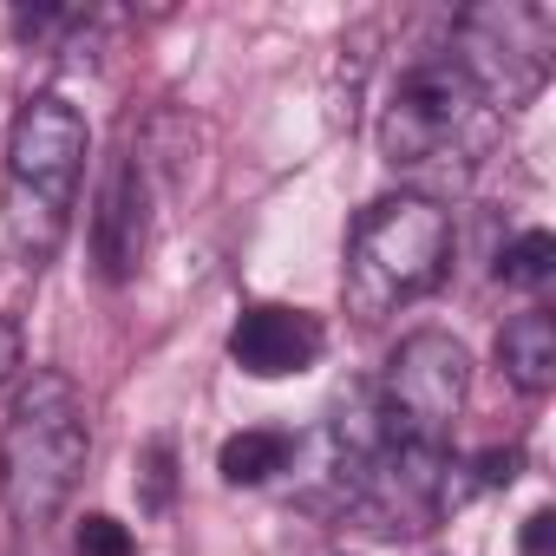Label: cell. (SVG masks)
Listing matches in <instances>:
<instances>
[{
  "mask_svg": "<svg viewBox=\"0 0 556 556\" xmlns=\"http://www.w3.org/2000/svg\"><path fill=\"white\" fill-rule=\"evenodd\" d=\"M86 151H92V131L79 105H66L60 92H40L21 105L8 131V170H0V229H8L27 268H47L60 255L79 203Z\"/></svg>",
  "mask_w": 556,
  "mask_h": 556,
  "instance_id": "obj_1",
  "label": "cell"
},
{
  "mask_svg": "<svg viewBox=\"0 0 556 556\" xmlns=\"http://www.w3.org/2000/svg\"><path fill=\"white\" fill-rule=\"evenodd\" d=\"M497 138V112L458 73L452 53H426L400 73L380 105V157L413 184H458L484 164Z\"/></svg>",
  "mask_w": 556,
  "mask_h": 556,
  "instance_id": "obj_2",
  "label": "cell"
},
{
  "mask_svg": "<svg viewBox=\"0 0 556 556\" xmlns=\"http://www.w3.org/2000/svg\"><path fill=\"white\" fill-rule=\"evenodd\" d=\"M86 458H92V426H86V400L66 374L40 367L14 406H8V426H0V504L21 530H47L73 484L86 478Z\"/></svg>",
  "mask_w": 556,
  "mask_h": 556,
  "instance_id": "obj_3",
  "label": "cell"
},
{
  "mask_svg": "<svg viewBox=\"0 0 556 556\" xmlns=\"http://www.w3.org/2000/svg\"><path fill=\"white\" fill-rule=\"evenodd\" d=\"M452 275V216L426 190H400L361 210L348 236V308L361 321H387L426 302Z\"/></svg>",
  "mask_w": 556,
  "mask_h": 556,
  "instance_id": "obj_4",
  "label": "cell"
},
{
  "mask_svg": "<svg viewBox=\"0 0 556 556\" xmlns=\"http://www.w3.org/2000/svg\"><path fill=\"white\" fill-rule=\"evenodd\" d=\"M556 53V14L530 0H491L452 21V60L484 92L491 112H517L543 92Z\"/></svg>",
  "mask_w": 556,
  "mask_h": 556,
  "instance_id": "obj_5",
  "label": "cell"
},
{
  "mask_svg": "<svg viewBox=\"0 0 556 556\" xmlns=\"http://www.w3.org/2000/svg\"><path fill=\"white\" fill-rule=\"evenodd\" d=\"M380 426L393 445H426V452H445L452 445V426L471 400V354L465 341H452L445 328H419L393 348L380 387Z\"/></svg>",
  "mask_w": 556,
  "mask_h": 556,
  "instance_id": "obj_6",
  "label": "cell"
},
{
  "mask_svg": "<svg viewBox=\"0 0 556 556\" xmlns=\"http://www.w3.org/2000/svg\"><path fill=\"white\" fill-rule=\"evenodd\" d=\"M144 249H151V190H144V164L125 151L112 157L92 203V262L105 282H131L144 268Z\"/></svg>",
  "mask_w": 556,
  "mask_h": 556,
  "instance_id": "obj_7",
  "label": "cell"
},
{
  "mask_svg": "<svg viewBox=\"0 0 556 556\" xmlns=\"http://www.w3.org/2000/svg\"><path fill=\"white\" fill-rule=\"evenodd\" d=\"M328 348V328L308 315V308H289V302H255L242 308V321L229 328V361L255 380H289V374H308Z\"/></svg>",
  "mask_w": 556,
  "mask_h": 556,
  "instance_id": "obj_8",
  "label": "cell"
},
{
  "mask_svg": "<svg viewBox=\"0 0 556 556\" xmlns=\"http://www.w3.org/2000/svg\"><path fill=\"white\" fill-rule=\"evenodd\" d=\"M497 367H504V380H510L517 393H530V400H543V393L556 387V321H549V308H523V315L504 321V334H497Z\"/></svg>",
  "mask_w": 556,
  "mask_h": 556,
  "instance_id": "obj_9",
  "label": "cell"
},
{
  "mask_svg": "<svg viewBox=\"0 0 556 556\" xmlns=\"http://www.w3.org/2000/svg\"><path fill=\"white\" fill-rule=\"evenodd\" d=\"M289 465H295V439L275 432V426L236 432V439H223V452H216L223 484H268V478H282Z\"/></svg>",
  "mask_w": 556,
  "mask_h": 556,
  "instance_id": "obj_10",
  "label": "cell"
},
{
  "mask_svg": "<svg viewBox=\"0 0 556 556\" xmlns=\"http://www.w3.org/2000/svg\"><path fill=\"white\" fill-rule=\"evenodd\" d=\"M549 268H556L549 229H523V236H510L504 255H497V282H510V289H543Z\"/></svg>",
  "mask_w": 556,
  "mask_h": 556,
  "instance_id": "obj_11",
  "label": "cell"
},
{
  "mask_svg": "<svg viewBox=\"0 0 556 556\" xmlns=\"http://www.w3.org/2000/svg\"><path fill=\"white\" fill-rule=\"evenodd\" d=\"M170 471H177V452H170L164 439H151L144 458H138V504H144V510H164V504H170V484H177Z\"/></svg>",
  "mask_w": 556,
  "mask_h": 556,
  "instance_id": "obj_12",
  "label": "cell"
},
{
  "mask_svg": "<svg viewBox=\"0 0 556 556\" xmlns=\"http://www.w3.org/2000/svg\"><path fill=\"white\" fill-rule=\"evenodd\" d=\"M73 556H138V543L118 517H86L73 536Z\"/></svg>",
  "mask_w": 556,
  "mask_h": 556,
  "instance_id": "obj_13",
  "label": "cell"
},
{
  "mask_svg": "<svg viewBox=\"0 0 556 556\" xmlns=\"http://www.w3.org/2000/svg\"><path fill=\"white\" fill-rule=\"evenodd\" d=\"M21 354H27V341H21V328L0 315V387H8L14 374H21Z\"/></svg>",
  "mask_w": 556,
  "mask_h": 556,
  "instance_id": "obj_14",
  "label": "cell"
},
{
  "mask_svg": "<svg viewBox=\"0 0 556 556\" xmlns=\"http://www.w3.org/2000/svg\"><path fill=\"white\" fill-rule=\"evenodd\" d=\"M543 543H549V510L530 517V530H523V556H543Z\"/></svg>",
  "mask_w": 556,
  "mask_h": 556,
  "instance_id": "obj_15",
  "label": "cell"
}]
</instances>
